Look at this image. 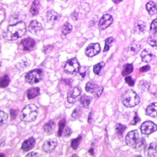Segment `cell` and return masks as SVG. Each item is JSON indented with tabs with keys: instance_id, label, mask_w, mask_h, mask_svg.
Listing matches in <instances>:
<instances>
[{
	"instance_id": "cell-50",
	"label": "cell",
	"mask_w": 157,
	"mask_h": 157,
	"mask_svg": "<svg viewBox=\"0 0 157 157\" xmlns=\"http://www.w3.org/2000/svg\"><path fill=\"white\" fill-rule=\"evenodd\" d=\"M40 155L39 153H37V152H30L28 154L26 155V156H40Z\"/></svg>"
},
{
	"instance_id": "cell-30",
	"label": "cell",
	"mask_w": 157,
	"mask_h": 157,
	"mask_svg": "<svg viewBox=\"0 0 157 157\" xmlns=\"http://www.w3.org/2000/svg\"><path fill=\"white\" fill-rule=\"evenodd\" d=\"M133 71V66L131 64H126L124 66L123 71H122V75L126 76L130 73H131Z\"/></svg>"
},
{
	"instance_id": "cell-22",
	"label": "cell",
	"mask_w": 157,
	"mask_h": 157,
	"mask_svg": "<svg viewBox=\"0 0 157 157\" xmlns=\"http://www.w3.org/2000/svg\"><path fill=\"white\" fill-rule=\"evenodd\" d=\"M146 9L150 15H153L157 13V7L153 1H149L146 5Z\"/></svg>"
},
{
	"instance_id": "cell-34",
	"label": "cell",
	"mask_w": 157,
	"mask_h": 157,
	"mask_svg": "<svg viewBox=\"0 0 157 157\" xmlns=\"http://www.w3.org/2000/svg\"><path fill=\"white\" fill-rule=\"evenodd\" d=\"M20 19V14L19 13H14L13 14L10 18H9V23L10 24H15L17 23L18 22H20V21L21 20Z\"/></svg>"
},
{
	"instance_id": "cell-42",
	"label": "cell",
	"mask_w": 157,
	"mask_h": 157,
	"mask_svg": "<svg viewBox=\"0 0 157 157\" xmlns=\"http://www.w3.org/2000/svg\"><path fill=\"white\" fill-rule=\"evenodd\" d=\"M29 63H28V62H27L26 61L22 60V61H21V62H20V63H18V65L20 66L19 67H22V69H23L26 68V67H28V66L30 64Z\"/></svg>"
},
{
	"instance_id": "cell-21",
	"label": "cell",
	"mask_w": 157,
	"mask_h": 157,
	"mask_svg": "<svg viewBox=\"0 0 157 157\" xmlns=\"http://www.w3.org/2000/svg\"><path fill=\"white\" fill-rule=\"evenodd\" d=\"M55 128V123L53 120H50L48 121L43 127V129L47 134H51L53 132Z\"/></svg>"
},
{
	"instance_id": "cell-15",
	"label": "cell",
	"mask_w": 157,
	"mask_h": 157,
	"mask_svg": "<svg viewBox=\"0 0 157 157\" xmlns=\"http://www.w3.org/2000/svg\"><path fill=\"white\" fill-rule=\"evenodd\" d=\"M36 140L33 137L26 139L23 142L21 145V150L24 151H28L31 150L35 145Z\"/></svg>"
},
{
	"instance_id": "cell-38",
	"label": "cell",
	"mask_w": 157,
	"mask_h": 157,
	"mask_svg": "<svg viewBox=\"0 0 157 157\" xmlns=\"http://www.w3.org/2000/svg\"><path fill=\"white\" fill-rule=\"evenodd\" d=\"M0 115H1V126H2L3 124H6L7 122L8 115L6 113H5L2 110L0 112Z\"/></svg>"
},
{
	"instance_id": "cell-23",
	"label": "cell",
	"mask_w": 157,
	"mask_h": 157,
	"mask_svg": "<svg viewBox=\"0 0 157 157\" xmlns=\"http://www.w3.org/2000/svg\"><path fill=\"white\" fill-rule=\"evenodd\" d=\"M92 97L86 95H83L80 98V102L83 107L85 109L88 108L91 102L92 101Z\"/></svg>"
},
{
	"instance_id": "cell-46",
	"label": "cell",
	"mask_w": 157,
	"mask_h": 157,
	"mask_svg": "<svg viewBox=\"0 0 157 157\" xmlns=\"http://www.w3.org/2000/svg\"><path fill=\"white\" fill-rule=\"evenodd\" d=\"M10 117H11V120H13L16 118V116L17 115V110H15V109H11L10 110Z\"/></svg>"
},
{
	"instance_id": "cell-26",
	"label": "cell",
	"mask_w": 157,
	"mask_h": 157,
	"mask_svg": "<svg viewBox=\"0 0 157 157\" xmlns=\"http://www.w3.org/2000/svg\"><path fill=\"white\" fill-rule=\"evenodd\" d=\"M145 145H146L145 140L144 138H142L136 142V143L134 145V148L136 151H140L145 148Z\"/></svg>"
},
{
	"instance_id": "cell-49",
	"label": "cell",
	"mask_w": 157,
	"mask_h": 157,
	"mask_svg": "<svg viewBox=\"0 0 157 157\" xmlns=\"http://www.w3.org/2000/svg\"><path fill=\"white\" fill-rule=\"evenodd\" d=\"M150 67L148 65H146V66H143L141 68H140V71L142 72H146V71H148L150 69Z\"/></svg>"
},
{
	"instance_id": "cell-1",
	"label": "cell",
	"mask_w": 157,
	"mask_h": 157,
	"mask_svg": "<svg viewBox=\"0 0 157 157\" xmlns=\"http://www.w3.org/2000/svg\"><path fill=\"white\" fill-rule=\"evenodd\" d=\"M26 26L25 22L20 21L9 25L3 33V37L7 40H15L22 37L26 33Z\"/></svg>"
},
{
	"instance_id": "cell-32",
	"label": "cell",
	"mask_w": 157,
	"mask_h": 157,
	"mask_svg": "<svg viewBox=\"0 0 157 157\" xmlns=\"http://www.w3.org/2000/svg\"><path fill=\"white\" fill-rule=\"evenodd\" d=\"M72 25L69 23L67 22V23H64V25L63 26L62 33L64 35H67V34H69L72 31Z\"/></svg>"
},
{
	"instance_id": "cell-31",
	"label": "cell",
	"mask_w": 157,
	"mask_h": 157,
	"mask_svg": "<svg viewBox=\"0 0 157 157\" xmlns=\"http://www.w3.org/2000/svg\"><path fill=\"white\" fill-rule=\"evenodd\" d=\"M126 128V126L122 124H120V123L117 124L116 126H115V131H116L117 134L118 136L121 137L123 135Z\"/></svg>"
},
{
	"instance_id": "cell-39",
	"label": "cell",
	"mask_w": 157,
	"mask_h": 157,
	"mask_svg": "<svg viewBox=\"0 0 157 157\" xmlns=\"http://www.w3.org/2000/svg\"><path fill=\"white\" fill-rule=\"evenodd\" d=\"M81 113H82L81 109L78 107H76L72 112V117L74 118H77L81 115Z\"/></svg>"
},
{
	"instance_id": "cell-2",
	"label": "cell",
	"mask_w": 157,
	"mask_h": 157,
	"mask_svg": "<svg viewBox=\"0 0 157 157\" xmlns=\"http://www.w3.org/2000/svg\"><path fill=\"white\" fill-rule=\"evenodd\" d=\"M39 110L34 104H29L25 107L20 114L21 120L25 122H31L36 120L38 115Z\"/></svg>"
},
{
	"instance_id": "cell-9",
	"label": "cell",
	"mask_w": 157,
	"mask_h": 157,
	"mask_svg": "<svg viewBox=\"0 0 157 157\" xmlns=\"http://www.w3.org/2000/svg\"><path fill=\"white\" fill-rule=\"evenodd\" d=\"M81 92L82 90L79 87L73 88L67 94V101L71 104L75 102L78 99Z\"/></svg>"
},
{
	"instance_id": "cell-48",
	"label": "cell",
	"mask_w": 157,
	"mask_h": 157,
	"mask_svg": "<svg viewBox=\"0 0 157 157\" xmlns=\"http://www.w3.org/2000/svg\"><path fill=\"white\" fill-rule=\"evenodd\" d=\"M0 14H1V15H0L1 23H2L3 21V20H4V19L5 18V17H6V13L4 12L2 9H1V10H0Z\"/></svg>"
},
{
	"instance_id": "cell-27",
	"label": "cell",
	"mask_w": 157,
	"mask_h": 157,
	"mask_svg": "<svg viewBox=\"0 0 157 157\" xmlns=\"http://www.w3.org/2000/svg\"><path fill=\"white\" fill-rule=\"evenodd\" d=\"M104 66H105V63L104 62H101L95 64L93 67L94 73L96 75H101L102 73V71Z\"/></svg>"
},
{
	"instance_id": "cell-10",
	"label": "cell",
	"mask_w": 157,
	"mask_h": 157,
	"mask_svg": "<svg viewBox=\"0 0 157 157\" xmlns=\"http://www.w3.org/2000/svg\"><path fill=\"white\" fill-rule=\"evenodd\" d=\"M57 144H58V142H57L56 139L51 138L45 141L42 146V149L44 151L47 153H51L55 150Z\"/></svg>"
},
{
	"instance_id": "cell-28",
	"label": "cell",
	"mask_w": 157,
	"mask_h": 157,
	"mask_svg": "<svg viewBox=\"0 0 157 157\" xmlns=\"http://www.w3.org/2000/svg\"><path fill=\"white\" fill-rule=\"evenodd\" d=\"M140 49V46L139 44L136 43H132L129 47V52L131 55L137 54Z\"/></svg>"
},
{
	"instance_id": "cell-18",
	"label": "cell",
	"mask_w": 157,
	"mask_h": 157,
	"mask_svg": "<svg viewBox=\"0 0 157 157\" xmlns=\"http://www.w3.org/2000/svg\"><path fill=\"white\" fill-rule=\"evenodd\" d=\"M134 29L136 33L142 34L145 31L146 23L142 20H138L135 23Z\"/></svg>"
},
{
	"instance_id": "cell-29",
	"label": "cell",
	"mask_w": 157,
	"mask_h": 157,
	"mask_svg": "<svg viewBox=\"0 0 157 157\" xmlns=\"http://www.w3.org/2000/svg\"><path fill=\"white\" fill-rule=\"evenodd\" d=\"M147 42L151 46H157V32L153 33L147 40Z\"/></svg>"
},
{
	"instance_id": "cell-37",
	"label": "cell",
	"mask_w": 157,
	"mask_h": 157,
	"mask_svg": "<svg viewBox=\"0 0 157 157\" xmlns=\"http://www.w3.org/2000/svg\"><path fill=\"white\" fill-rule=\"evenodd\" d=\"M66 124V120L65 118L62 119L61 120L59 121L58 126H59V128H58V135L59 136H61L63 129H64V127L65 126Z\"/></svg>"
},
{
	"instance_id": "cell-33",
	"label": "cell",
	"mask_w": 157,
	"mask_h": 157,
	"mask_svg": "<svg viewBox=\"0 0 157 157\" xmlns=\"http://www.w3.org/2000/svg\"><path fill=\"white\" fill-rule=\"evenodd\" d=\"M114 41V39L112 37H107L105 40V47L104 48L103 52H105L107 51H108L110 48V47L112 46V44L113 43V42Z\"/></svg>"
},
{
	"instance_id": "cell-45",
	"label": "cell",
	"mask_w": 157,
	"mask_h": 157,
	"mask_svg": "<svg viewBox=\"0 0 157 157\" xmlns=\"http://www.w3.org/2000/svg\"><path fill=\"white\" fill-rule=\"evenodd\" d=\"M72 133V130L69 127V126H67L64 130V136L65 137H68Z\"/></svg>"
},
{
	"instance_id": "cell-20",
	"label": "cell",
	"mask_w": 157,
	"mask_h": 157,
	"mask_svg": "<svg viewBox=\"0 0 157 157\" xmlns=\"http://www.w3.org/2000/svg\"><path fill=\"white\" fill-rule=\"evenodd\" d=\"M39 94H40V89L37 87L29 88L26 91V96L29 99H32L35 98L36 96L39 95Z\"/></svg>"
},
{
	"instance_id": "cell-51",
	"label": "cell",
	"mask_w": 157,
	"mask_h": 157,
	"mask_svg": "<svg viewBox=\"0 0 157 157\" xmlns=\"http://www.w3.org/2000/svg\"><path fill=\"white\" fill-rule=\"evenodd\" d=\"M88 121L89 123H91L92 121V112H91L88 117Z\"/></svg>"
},
{
	"instance_id": "cell-36",
	"label": "cell",
	"mask_w": 157,
	"mask_h": 157,
	"mask_svg": "<svg viewBox=\"0 0 157 157\" xmlns=\"http://www.w3.org/2000/svg\"><path fill=\"white\" fill-rule=\"evenodd\" d=\"M81 140H82V136H81V135H80L79 136H78L76 139L72 140V142H71V147H72L74 150L77 149V148L78 147V145L80 144V142H81Z\"/></svg>"
},
{
	"instance_id": "cell-24",
	"label": "cell",
	"mask_w": 157,
	"mask_h": 157,
	"mask_svg": "<svg viewBox=\"0 0 157 157\" xmlns=\"http://www.w3.org/2000/svg\"><path fill=\"white\" fill-rule=\"evenodd\" d=\"M40 7V2L38 0H34L30 8V13L32 15H36L38 14Z\"/></svg>"
},
{
	"instance_id": "cell-53",
	"label": "cell",
	"mask_w": 157,
	"mask_h": 157,
	"mask_svg": "<svg viewBox=\"0 0 157 157\" xmlns=\"http://www.w3.org/2000/svg\"><path fill=\"white\" fill-rule=\"evenodd\" d=\"M93 149L91 148L90 150H89V153L91 154V155H93Z\"/></svg>"
},
{
	"instance_id": "cell-41",
	"label": "cell",
	"mask_w": 157,
	"mask_h": 157,
	"mask_svg": "<svg viewBox=\"0 0 157 157\" xmlns=\"http://www.w3.org/2000/svg\"><path fill=\"white\" fill-rule=\"evenodd\" d=\"M139 86L140 87V88L141 90H147L149 88V84L146 81H144V80H142V81H140L139 82Z\"/></svg>"
},
{
	"instance_id": "cell-11",
	"label": "cell",
	"mask_w": 157,
	"mask_h": 157,
	"mask_svg": "<svg viewBox=\"0 0 157 157\" xmlns=\"http://www.w3.org/2000/svg\"><path fill=\"white\" fill-rule=\"evenodd\" d=\"M138 131L137 130H133L127 134L125 139V142L128 146H132L136 143V142L138 140Z\"/></svg>"
},
{
	"instance_id": "cell-16",
	"label": "cell",
	"mask_w": 157,
	"mask_h": 157,
	"mask_svg": "<svg viewBox=\"0 0 157 157\" xmlns=\"http://www.w3.org/2000/svg\"><path fill=\"white\" fill-rule=\"evenodd\" d=\"M59 18H60L59 15L56 12L53 10H48L47 13V21L51 24H54L55 22L59 20Z\"/></svg>"
},
{
	"instance_id": "cell-25",
	"label": "cell",
	"mask_w": 157,
	"mask_h": 157,
	"mask_svg": "<svg viewBox=\"0 0 157 157\" xmlns=\"http://www.w3.org/2000/svg\"><path fill=\"white\" fill-rule=\"evenodd\" d=\"M98 87L99 86H98V85L95 84L94 83L89 82H87L85 85V90L87 92L90 93H96Z\"/></svg>"
},
{
	"instance_id": "cell-8",
	"label": "cell",
	"mask_w": 157,
	"mask_h": 157,
	"mask_svg": "<svg viewBox=\"0 0 157 157\" xmlns=\"http://www.w3.org/2000/svg\"><path fill=\"white\" fill-rule=\"evenodd\" d=\"M140 130L144 134H150L157 130V126L151 121H145L142 124Z\"/></svg>"
},
{
	"instance_id": "cell-12",
	"label": "cell",
	"mask_w": 157,
	"mask_h": 157,
	"mask_svg": "<svg viewBox=\"0 0 157 157\" xmlns=\"http://www.w3.org/2000/svg\"><path fill=\"white\" fill-rule=\"evenodd\" d=\"M144 155L148 157L157 156V143L152 142L149 144L145 149Z\"/></svg>"
},
{
	"instance_id": "cell-14",
	"label": "cell",
	"mask_w": 157,
	"mask_h": 157,
	"mask_svg": "<svg viewBox=\"0 0 157 157\" xmlns=\"http://www.w3.org/2000/svg\"><path fill=\"white\" fill-rule=\"evenodd\" d=\"M35 44H36V42H35L34 40L30 37L25 38L21 41V44L23 47V50H26V51L32 50L34 48Z\"/></svg>"
},
{
	"instance_id": "cell-43",
	"label": "cell",
	"mask_w": 157,
	"mask_h": 157,
	"mask_svg": "<svg viewBox=\"0 0 157 157\" xmlns=\"http://www.w3.org/2000/svg\"><path fill=\"white\" fill-rule=\"evenodd\" d=\"M125 82L129 85V86H133L134 84V80L132 79L131 77L128 76L125 78Z\"/></svg>"
},
{
	"instance_id": "cell-17",
	"label": "cell",
	"mask_w": 157,
	"mask_h": 157,
	"mask_svg": "<svg viewBox=\"0 0 157 157\" xmlns=\"http://www.w3.org/2000/svg\"><path fill=\"white\" fill-rule=\"evenodd\" d=\"M140 56L142 58V60L144 62L148 63L154 58V55L150 50L145 49L142 52Z\"/></svg>"
},
{
	"instance_id": "cell-35",
	"label": "cell",
	"mask_w": 157,
	"mask_h": 157,
	"mask_svg": "<svg viewBox=\"0 0 157 157\" xmlns=\"http://www.w3.org/2000/svg\"><path fill=\"white\" fill-rule=\"evenodd\" d=\"M10 82V78L7 75H4L1 79V88H5L6 87Z\"/></svg>"
},
{
	"instance_id": "cell-44",
	"label": "cell",
	"mask_w": 157,
	"mask_h": 157,
	"mask_svg": "<svg viewBox=\"0 0 157 157\" xmlns=\"http://www.w3.org/2000/svg\"><path fill=\"white\" fill-rule=\"evenodd\" d=\"M103 91V87L102 86H99L96 91V97L98 98L102 94Z\"/></svg>"
},
{
	"instance_id": "cell-3",
	"label": "cell",
	"mask_w": 157,
	"mask_h": 157,
	"mask_svg": "<svg viewBox=\"0 0 157 157\" xmlns=\"http://www.w3.org/2000/svg\"><path fill=\"white\" fill-rule=\"evenodd\" d=\"M121 101L126 107H131L137 105L140 102V98L133 90H128L123 93Z\"/></svg>"
},
{
	"instance_id": "cell-47",
	"label": "cell",
	"mask_w": 157,
	"mask_h": 157,
	"mask_svg": "<svg viewBox=\"0 0 157 157\" xmlns=\"http://www.w3.org/2000/svg\"><path fill=\"white\" fill-rule=\"evenodd\" d=\"M139 121H140V118H139V117L137 116V114H136V115L134 116L133 120H132L131 124H136Z\"/></svg>"
},
{
	"instance_id": "cell-7",
	"label": "cell",
	"mask_w": 157,
	"mask_h": 157,
	"mask_svg": "<svg viewBox=\"0 0 157 157\" xmlns=\"http://www.w3.org/2000/svg\"><path fill=\"white\" fill-rule=\"evenodd\" d=\"M101 50V47L98 43H91L85 49V53L88 57H93L98 55Z\"/></svg>"
},
{
	"instance_id": "cell-52",
	"label": "cell",
	"mask_w": 157,
	"mask_h": 157,
	"mask_svg": "<svg viewBox=\"0 0 157 157\" xmlns=\"http://www.w3.org/2000/svg\"><path fill=\"white\" fill-rule=\"evenodd\" d=\"M123 0H112V1L115 3V4H118V3H120V2H121Z\"/></svg>"
},
{
	"instance_id": "cell-5",
	"label": "cell",
	"mask_w": 157,
	"mask_h": 157,
	"mask_svg": "<svg viewBox=\"0 0 157 157\" xmlns=\"http://www.w3.org/2000/svg\"><path fill=\"white\" fill-rule=\"evenodd\" d=\"M80 68L78 60L75 58H73L67 61L64 66V71L67 74H75L79 71Z\"/></svg>"
},
{
	"instance_id": "cell-4",
	"label": "cell",
	"mask_w": 157,
	"mask_h": 157,
	"mask_svg": "<svg viewBox=\"0 0 157 157\" xmlns=\"http://www.w3.org/2000/svg\"><path fill=\"white\" fill-rule=\"evenodd\" d=\"M44 77L43 71L40 69H36L31 71L25 75V80L29 84H34L39 82Z\"/></svg>"
},
{
	"instance_id": "cell-54",
	"label": "cell",
	"mask_w": 157,
	"mask_h": 157,
	"mask_svg": "<svg viewBox=\"0 0 157 157\" xmlns=\"http://www.w3.org/2000/svg\"><path fill=\"white\" fill-rule=\"evenodd\" d=\"M63 1H69V0H63Z\"/></svg>"
},
{
	"instance_id": "cell-13",
	"label": "cell",
	"mask_w": 157,
	"mask_h": 157,
	"mask_svg": "<svg viewBox=\"0 0 157 157\" xmlns=\"http://www.w3.org/2000/svg\"><path fill=\"white\" fill-rule=\"evenodd\" d=\"M43 29L42 25L36 20H31L28 26L29 31L33 34H36L37 32Z\"/></svg>"
},
{
	"instance_id": "cell-6",
	"label": "cell",
	"mask_w": 157,
	"mask_h": 157,
	"mask_svg": "<svg viewBox=\"0 0 157 157\" xmlns=\"http://www.w3.org/2000/svg\"><path fill=\"white\" fill-rule=\"evenodd\" d=\"M113 18L110 15L105 14L99 20L98 27L101 30H104L110 26L113 23Z\"/></svg>"
},
{
	"instance_id": "cell-19",
	"label": "cell",
	"mask_w": 157,
	"mask_h": 157,
	"mask_svg": "<svg viewBox=\"0 0 157 157\" xmlns=\"http://www.w3.org/2000/svg\"><path fill=\"white\" fill-rule=\"evenodd\" d=\"M146 114L150 117L157 116V102L150 104L146 109Z\"/></svg>"
},
{
	"instance_id": "cell-40",
	"label": "cell",
	"mask_w": 157,
	"mask_h": 157,
	"mask_svg": "<svg viewBox=\"0 0 157 157\" xmlns=\"http://www.w3.org/2000/svg\"><path fill=\"white\" fill-rule=\"evenodd\" d=\"M150 32L151 33H154L157 32V18L155 19L150 26Z\"/></svg>"
}]
</instances>
